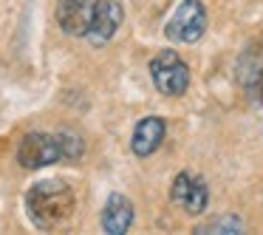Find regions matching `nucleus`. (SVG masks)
Returning a JSON list of instances; mask_svg holds the SVG:
<instances>
[{
  "mask_svg": "<svg viewBox=\"0 0 263 235\" xmlns=\"http://www.w3.org/2000/svg\"><path fill=\"white\" fill-rule=\"evenodd\" d=\"M133 224V204L127 195L110 193L102 210V229L108 235H125Z\"/></svg>",
  "mask_w": 263,
  "mask_h": 235,
  "instance_id": "9",
  "label": "nucleus"
},
{
  "mask_svg": "<svg viewBox=\"0 0 263 235\" xmlns=\"http://www.w3.org/2000/svg\"><path fill=\"white\" fill-rule=\"evenodd\" d=\"M122 20H125V9L116 0H97V12H93V23L88 29L85 40L91 46H105L114 40V34L119 31Z\"/></svg>",
  "mask_w": 263,
  "mask_h": 235,
  "instance_id": "7",
  "label": "nucleus"
},
{
  "mask_svg": "<svg viewBox=\"0 0 263 235\" xmlns=\"http://www.w3.org/2000/svg\"><path fill=\"white\" fill-rule=\"evenodd\" d=\"M238 82L243 88H249L252 82L257 80V77L263 74V37H257V40H252L249 46L240 51L238 57Z\"/></svg>",
  "mask_w": 263,
  "mask_h": 235,
  "instance_id": "10",
  "label": "nucleus"
},
{
  "mask_svg": "<svg viewBox=\"0 0 263 235\" xmlns=\"http://www.w3.org/2000/svg\"><path fill=\"white\" fill-rule=\"evenodd\" d=\"M60 136V148H63V159H80L85 153V144H82L80 136L74 133H57Z\"/></svg>",
  "mask_w": 263,
  "mask_h": 235,
  "instance_id": "12",
  "label": "nucleus"
},
{
  "mask_svg": "<svg viewBox=\"0 0 263 235\" xmlns=\"http://www.w3.org/2000/svg\"><path fill=\"white\" fill-rule=\"evenodd\" d=\"M170 201L184 207V212H190V215H201L206 210V201H210V190H206L204 178L178 173L170 187Z\"/></svg>",
  "mask_w": 263,
  "mask_h": 235,
  "instance_id": "5",
  "label": "nucleus"
},
{
  "mask_svg": "<svg viewBox=\"0 0 263 235\" xmlns=\"http://www.w3.org/2000/svg\"><path fill=\"white\" fill-rule=\"evenodd\" d=\"M60 159H63L60 136L51 133H26L17 144V161L26 170H40V167L57 165Z\"/></svg>",
  "mask_w": 263,
  "mask_h": 235,
  "instance_id": "4",
  "label": "nucleus"
},
{
  "mask_svg": "<svg viewBox=\"0 0 263 235\" xmlns=\"http://www.w3.org/2000/svg\"><path fill=\"white\" fill-rule=\"evenodd\" d=\"M206 31V9L201 0H181V6L167 20V40L173 43H198Z\"/></svg>",
  "mask_w": 263,
  "mask_h": 235,
  "instance_id": "3",
  "label": "nucleus"
},
{
  "mask_svg": "<svg viewBox=\"0 0 263 235\" xmlns=\"http://www.w3.org/2000/svg\"><path fill=\"white\" fill-rule=\"evenodd\" d=\"M26 210L37 229H54L68 221L74 212V190L57 178L37 182L26 193Z\"/></svg>",
  "mask_w": 263,
  "mask_h": 235,
  "instance_id": "1",
  "label": "nucleus"
},
{
  "mask_svg": "<svg viewBox=\"0 0 263 235\" xmlns=\"http://www.w3.org/2000/svg\"><path fill=\"white\" fill-rule=\"evenodd\" d=\"M164 133H167V125H164L161 116H144V119H139L136 128H133L130 150L139 156V159H147V156H153L156 150L161 148Z\"/></svg>",
  "mask_w": 263,
  "mask_h": 235,
  "instance_id": "8",
  "label": "nucleus"
},
{
  "mask_svg": "<svg viewBox=\"0 0 263 235\" xmlns=\"http://www.w3.org/2000/svg\"><path fill=\"white\" fill-rule=\"evenodd\" d=\"M97 0H60L57 3V23L68 37H85L93 23Z\"/></svg>",
  "mask_w": 263,
  "mask_h": 235,
  "instance_id": "6",
  "label": "nucleus"
},
{
  "mask_svg": "<svg viewBox=\"0 0 263 235\" xmlns=\"http://www.w3.org/2000/svg\"><path fill=\"white\" fill-rule=\"evenodd\" d=\"M201 235H210V232H223V235H235V232H243V221L238 215H221V218H210L206 224L198 227Z\"/></svg>",
  "mask_w": 263,
  "mask_h": 235,
  "instance_id": "11",
  "label": "nucleus"
},
{
  "mask_svg": "<svg viewBox=\"0 0 263 235\" xmlns=\"http://www.w3.org/2000/svg\"><path fill=\"white\" fill-rule=\"evenodd\" d=\"M150 77L159 94L164 97H181L190 88V65L176 51H159L150 60Z\"/></svg>",
  "mask_w": 263,
  "mask_h": 235,
  "instance_id": "2",
  "label": "nucleus"
},
{
  "mask_svg": "<svg viewBox=\"0 0 263 235\" xmlns=\"http://www.w3.org/2000/svg\"><path fill=\"white\" fill-rule=\"evenodd\" d=\"M246 91H249V94H252V97H255V102H260V105H263V74H260V77H257V80H255V82H252V85H249V88H246Z\"/></svg>",
  "mask_w": 263,
  "mask_h": 235,
  "instance_id": "13",
  "label": "nucleus"
}]
</instances>
